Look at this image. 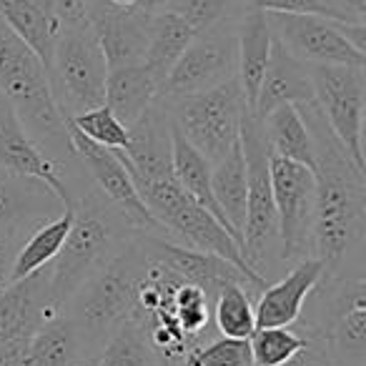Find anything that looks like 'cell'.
<instances>
[{"label":"cell","instance_id":"1","mask_svg":"<svg viewBox=\"0 0 366 366\" xmlns=\"http://www.w3.org/2000/svg\"><path fill=\"white\" fill-rule=\"evenodd\" d=\"M296 108L314 141L311 256L324 264V274L366 276V171L341 146L316 101Z\"/></svg>","mask_w":366,"mask_h":366},{"label":"cell","instance_id":"2","mask_svg":"<svg viewBox=\"0 0 366 366\" xmlns=\"http://www.w3.org/2000/svg\"><path fill=\"white\" fill-rule=\"evenodd\" d=\"M0 93L16 108L23 128L38 151L56 166L66 186L68 209H71L73 199L88 186L86 168L73 151L68 121L53 101L46 66L6 26L3 18H0Z\"/></svg>","mask_w":366,"mask_h":366},{"label":"cell","instance_id":"3","mask_svg":"<svg viewBox=\"0 0 366 366\" xmlns=\"http://www.w3.org/2000/svg\"><path fill=\"white\" fill-rule=\"evenodd\" d=\"M73 224L56 259L48 264V304L61 314L66 301L138 234L128 219L101 194L88 186L73 199Z\"/></svg>","mask_w":366,"mask_h":366},{"label":"cell","instance_id":"4","mask_svg":"<svg viewBox=\"0 0 366 366\" xmlns=\"http://www.w3.org/2000/svg\"><path fill=\"white\" fill-rule=\"evenodd\" d=\"M146 269L148 256L138 234H133L123 249L66 301L61 314L81 336L88 356L101 354L108 339L136 316L138 286Z\"/></svg>","mask_w":366,"mask_h":366},{"label":"cell","instance_id":"5","mask_svg":"<svg viewBox=\"0 0 366 366\" xmlns=\"http://www.w3.org/2000/svg\"><path fill=\"white\" fill-rule=\"evenodd\" d=\"M294 326L324 341L334 366H366V276L324 274Z\"/></svg>","mask_w":366,"mask_h":366},{"label":"cell","instance_id":"6","mask_svg":"<svg viewBox=\"0 0 366 366\" xmlns=\"http://www.w3.org/2000/svg\"><path fill=\"white\" fill-rule=\"evenodd\" d=\"M239 143L246 163V224L241 234L244 259L266 284L284 274L279 251V226H276L274 191H271V151L264 136V126L246 111L241 118Z\"/></svg>","mask_w":366,"mask_h":366},{"label":"cell","instance_id":"7","mask_svg":"<svg viewBox=\"0 0 366 366\" xmlns=\"http://www.w3.org/2000/svg\"><path fill=\"white\" fill-rule=\"evenodd\" d=\"M46 73L53 101L66 121L106 103L108 63L88 18L63 23Z\"/></svg>","mask_w":366,"mask_h":366},{"label":"cell","instance_id":"8","mask_svg":"<svg viewBox=\"0 0 366 366\" xmlns=\"http://www.w3.org/2000/svg\"><path fill=\"white\" fill-rule=\"evenodd\" d=\"M163 98V96H161ZM171 123L186 141L214 166L239 141L241 118L249 103L241 91L239 78L221 83L211 91L189 93V96L163 98Z\"/></svg>","mask_w":366,"mask_h":366},{"label":"cell","instance_id":"9","mask_svg":"<svg viewBox=\"0 0 366 366\" xmlns=\"http://www.w3.org/2000/svg\"><path fill=\"white\" fill-rule=\"evenodd\" d=\"M239 16H226L206 31L196 33L194 41L186 46L166 81L158 88V96H189V93L211 91L221 83L236 78L239 68Z\"/></svg>","mask_w":366,"mask_h":366},{"label":"cell","instance_id":"10","mask_svg":"<svg viewBox=\"0 0 366 366\" xmlns=\"http://www.w3.org/2000/svg\"><path fill=\"white\" fill-rule=\"evenodd\" d=\"M271 191L279 226L281 264L294 266L311 256V231H314V173L304 163L289 161L271 153Z\"/></svg>","mask_w":366,"mask_h":366},{"label":"cell","instance_id":"11","mask_svg":"<svg viewBox=\"0 0 366 366\" xmlns=\"http://www.w3.org/2000/svg\"><path fill=\"white\" fill-rule=\"evenodd\" d=\"M314 101L326 123L351 153L356 166L366 171L364 158V111L366 76L364 66H309Z\"/></svg>","mask_w":366,"mask_h":366},{"label":"cell","instance_id":"12","mask_svg":"<svg viewBox=\"0 0 366 366\" xmlns=\"http://www.w3.org/2000/svg\"><path fill=\"white\" fill-rule=\"evenodd\" d=\"M71 141H73V151H76L81 166L86 168V176L91 178V183L126 216L128 224L138 234H156L171 239V234L158 224L156 216L148 211V206L138 196L136 183H133L131 173L123 166V161L118 158L116 151L96 146L88 138H83L76 128H71Z\"/></svg>","mask_w":366,"mask_h":366},{"label":"cell","instance_id":"13","mask_svg":"<svg viewBox=\"0 0 366 366\" xmlns=\"http://www.w3.org/2000/svg\"><path fill=\"white\" fill-rule=\"evenodd\" d=\"M266 18L276 41L306 66H366V53L346 41L339 21L294 13H266Z\"/></svg>","mask_w":366,"mask_h":366},{"label":"cell","instance_id":"14","mask_svg":"<svg viewBox=\"0 0 366 366\" xmlns=\"http://www.w3.org/2000/svg\"><path fill=\"white\" fill-rule=\"evenodd\" d=\"M86 18L101 43L108 68L143 63L153 13H146L138 6L121 8L108 0H88Z\"/></svg>","mask_w":366,"mask_h":366},{"label":"cell","instance_id":"15","mask_svg":"<svg viewBox=\"0 0 366 366\" xmlns=\"http://www.w3.org/2000/svg\"><path fill=\"white\" fill-rule=\"evenodd\" d=\"M63 211L66 204L46 181L0 168V234H31Z\"/></svg>","mask_w":366,"mask_h":366},{"label":"cell","instance_id":"16","mask_svg":"<svg viewBox=\"0 0 366 366\" xmlns=\"http://www.w3.org/2000/svg\"><path fill=\"white\" fill-rule=\"evenodd\" d=\"M58 311L48 304V266L0 291V349L28 341Z\"/></svg>","mask_w":366,"mask_h":366},{"label":"cell","instance_id":"17","mask_svg":"<svg viewBox=\"0 0 366 366\" xmlns=\"http://www.w3.org/2000/svg\"><path fill=\"white\" fill-rule=\"evenodd\" d=\"M321 276H324V264L314 256L289 266V271H284L279 279L271 281L254 299L256 329H261V326H294L301 309H304L306 296Z\"/></svg>","mask_w":366,"mask_h":366},{"label":"cell","instance_id":"18","mask_svg":"<svg viewBox=\"0 0 366 366\" xmlns=\"http://www.w3.org/2000/svg\"><path fill=\"white\" fill-rule=\"evenodd\" d=\"M0 168L23 173V176H36L46 181L53 191L63 199L68 209V194L58 176L56 166L38 151V146L31 141V136L23 128L16 108L11 106L3 93H0Z\"/></svg>","mask_w":366,"mask_h":366},{"label":"cell","instance_id":"19","mask_svg":"<svg viewBox=\"0 0 366 366\" xmlns=\"http://www.w3.org/2000/svg\"><path fill=\"white\" fill-rule=\"evenodd\" d=\"M314 101V86H311L309 66L294 58L279 41L271 43V56L266 63L264 78H261L259 93H256L254 116L264 118L279 106H299V103Z\"/></svg>","mask_w":366,"mask_h":366},{"label":"cell","instance_id":"20","mask_svg":"<svg viewBox=\"0 0 366 366\" xmlns=\"http://www.w3.org/2000/svg\"><path fill=\"white\" fill-rule=\"evenodd\" d=\"M236 36H239V68H236V78L241 83L246 103L254 111L256 93H259L261 78H264L266 63H269L271 56L274 31H271L269 18H266L264 11L246 6L239 16Z\"/></svg>","mask_w":366,"mask_h":366},{"label":"cell","instance_id":"21","mask_svg":"<svg viewBox=\"0 0 366 366\" xmlns=\"http://www.w3.org/2000/svg\"><path fill=\"white\" fill-rule=\"evenodd\" d=\"M0 18L48 68L61 31L51 0H0Z\"/></svg>","mask_w":366,"mask_h":366},{"label":"cell","instance_id":"22","mask_svg":"<svg viewBox=\"0 0 366 366\" xmlns=\"http://www.w3.org/2000/svg\"><path fill=\"white\" fill-rule=\"evenodd\" d=\"M161 83L151 76L143 63L136 66L108 68L106 78V106L116 113L123 126H131L158 96Z\"/></svg>","mask_w":366,"mask_h":366},{"label":"cell","instance_id":"23","mask_svg":"<svg viewBox=\"0 0 366 366\" xmlns=\"http://www.w3.org/2000/svg\"><path fill=\"white\" fill-rule=\"evenodd\" d=\"M88 359H96V356H88L71 321L58 314L28 339L23 366H78Z\"/></svg>","mask_w":366,"mask_h":366},{"label":"cell","instance_id":"24","mask_svg":"<svg viewBox=\"0 0 366 366\" xmlns=\"http://www.w3.org/2000/svg\"><path fill=\"white\" fill-rule=\"evenodd\" d=\"M211 191L229 229L241 244L246 224V163L241 143L236 141L221 161L211 166Z\"/></svg>","mask_w":366,"mask_h":366},{"label":"cell","instance_id":"25","mask_svg":"<svg viewBox=\"0 0 366 366\" xmlns=\"http://www.w3.org/2000/svg\"><path fill=\"white\" fill-rule=\"evenodd\" d=\"M196 31L183 21L178 13L173 11H158L151 18V33H148V46L146 56H143V66L151 71V76L158 83L166 81L168 71L173 63L181 58L191 41H194Z\"/></svg>","mask_w":366,"mask_h":366},{"label":"cell","instance_id":"26","mask_svg":"<svg viewBox=\"0 0 366 366\" xmlns=\"http://www.w3.org/2000/svg\"><path fill=\"white\" fill-rule=\"evenodd\" d=\"M171 158H173V173H176L178 186L194 201H199L211 216H216L219 224L234 236V231L229 229L224 214H221L219 204H216L214 191H211V163L178 133L176 126H173V138H171Z\"/></svg>","mask_w":366,"mask_h":366},{"label":"cell","instance_id":"27","mask_svg":"<svg viewBox=\"0 0 366 366\" xmlns=\"http://www.w3.org/2000/svg\"><path fill=\"white\" fill-rule=\"evenodd\" d=\"M259 121L264 126L266 143L274 156H284L289 161L304 163L306 168H314V141H311V133L299 108L286 103L266 113Z\"/></svg>","mask_w":366,"mask_h":366},{"label":"cell","instance_id":"28","mask_svg":"<svg viewBox=\"0 0 366 366\" xmlns=\"http://www.w3.org/2000/svg\"><path fill=\"white\" fill-rule=\"evenodd\" d=\"M71 224H73V209H66L61 216H56V219L46 221V224H41L38 229H33L31 234L23 239L21 249H18V254H16L11 281L26 279L33 271L51 264L58 256V251H61L63 241H66L68 231H71Z\"/></svg>","mask_w":366,"mask_h":366},{"label":"cell","instance_id":"29","mask_svg":"<svg viewBox=\"0 0 366 366\" xmlns=\"http://www.w3.org/2000/svg\"><path fill=\"white\" fill-rule=\"evenodd\" d=\"M256 294L244 284H226L214 299V329L219 336L229 339H249L256 331Z\"/></svg>","mask_w":366,"mask_h":366},{"label":"cell","instance_id":"30","mask_svg":"<svg viewBox=\"0 0 366 366\" xmlns=\"http://www.w3.org/2000/svg\"><path fill=\"white\" fill-rule=\"evenodd\" d=\"M93 366H161V361L153 354L143 326L131 319L108 339Z\"/></svg>","mask_w":366,"mask_h":366},{"label":"cell","instance_id":"31","mask_svg":"<svg viewBox=\"0 0 366 366\" xmlns=\"http://www.w3.org/2000/svg\"><path fill=\"white\" fill-rule=\"evenodd\" d=\"M304 344H306V336L296 326H261V329H256L249 336L251 364L281 366Z\"/></svg>","mask_w":366,"mask_h":366},{"label":"cell","instance_id":"32","mask_svg":"<svg viewBox=\"0 0 366 366\" xmlns=\"http://www.w3.org/2000/svg\"><path fill=\"white\" fill-rule=\"evenodd\" d=\"M68 126L76 128L83 138H88L96 146L111 148V151H126L128 148V128L118 121L116 113L106 103L68 118Z\"/></svg>","mask_w":366,"mask_h":366},{"label":"cell","instance_id":"33","mask_svg":"<svg viewBox=\"0 0 366 366\" xmlns=\"http://www.w3.org/2000/svg\"><path fill=\"white\" fill-rule=\"evenodd\" d=\"M183 366H254L249 339L214 336V339L194 346L189 356L183 359Z\"/></svg>","mask_w":366,"mask_h":366},{"label":"cell","instance_id":"34","mask_svg":"<svg viewBox=\"0 0 366 366\" xmlns=\"http://www.w3.org/2000/svg\"><path fill=\"white\" fill-rule=\"evenodd\" d=\"M246 8V0H171L166 11H173L196 33L206 31L226 16H236Z\"/></svg>","mask_w":366,"mask_h":366},{"label":"cell","instance_id":"35","mask_svg":"<svg viewBox=\"0 0 366 366\" xmlns=\"http://www.w3.org/2000/svg\"><path fill=\"white\" fill-rule=\"evenodd\" d=\"M246 6L259 8L264 13H294V16H321L331 21H344L324 0H246Z\"/></svg>","mask_w":366,"mask_h":366},{"label":"cell","instance_id":"36","mask_svg":"<svg viewBox=\"0 0 366 366\" xmlns=\"http://www.w3.org/2000/svg\"><path fill=\"white\" fill-rule=\"evenodd\" d=\"M281 366H334V361H331V354L324 341L306 336V344Z\"/></svg>","mask_w":366,"mask_h":366},{"label":"cell","instance_id":"37","mask_svg":"<svg viewBox=\"0 0 366 366\" xmlns=\"http://www.w3.org/2000/svg\"><path fill=\"white\" fill-rule=\"evenodd\" d=\"M26 236L28 234H0V291L11 284L13 261H16V254Z\"/></svg>","mask_w":366,"mask_h":366},{"label":"cell","instance_id":"38","mask_svg":"<svg viewBox=\"0 0 366 366\" xmlns=\"http://www.w3.org/2000/svg\"><path fill=\"white\" fill-rule=\"evenodd\" d=\"M58 13V21L63 23H78L86 21V3L88 0H51Z\"/></svg>","mask_w":366,"mask_h":366},{"label":"cell","instance_id":"39","mask_svg":"<svg viewBox=\"0 0 366 366\" xmlns=\"http://www.w3.org/2000/svg\"><path fill=\"white\" fill-rule=\"evenodd\" d=\"M334 11L349 23L366 21V0H331Z\"/></svg>","mask_w":366,"mask_h":366},{"label":"cell","instance_id":"40","mask_svg":"<svg viewBox=\"0 0 366 366\" xmlns=\"http://www.w3.org/2000/svg\"><path fill=\"white\" fill-rule=\"evenodd\" d=\"M108 3H113V6H121V8H128V6H136L138 0H108Z\"/></svg>","mask_w":366,"mask_h":366},{"label":"cell","instance_id":"41","mask_svg":"<svg viewBox=\"0 0 366 366\" xmlns=\"http://www.w3.org/2000/svg\"><path fill=\"white\" fill-rule=\"evenodd\" d=\"M96 364V359H88V361H83V364H78V366H93Z\"/></svg>","mask_w":366,"mask_h":366},{"label":"cell","instance_id":"42","mask_svg":"<svg viewBox=\"0 0 366 366\" xmlns=\"http://www.w3.org/2000/svg\"><path fill=\"white\" fill-rule=\"evenodd\" d=\"M324 3H329V6H331V0H324ZM331 8H334V6H331Z\"/></svg>","mask_w":366,"mask_h":366}]
</instances>
